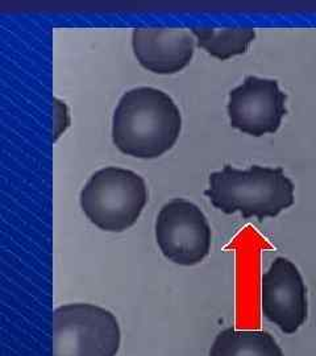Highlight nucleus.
Returning a JSON list of instances; mask_svg holds the SVG:
<instances>
[{
  "label": "nucleus",
  "mask_w": 316,
  "mask_h": 356,
  "mask_svg": "<svg viewBox=\"0 0 316 356\" xmlns=\"http://www.w3.org/2000/svg\"><path fill=\"white\" fill-rule=\"evenodd\" d=\"M194 35L182 28H136L132 48L139 64L156 74H176L195 51Z\"/></svg>",
  "instance_id": "obj_8"
},
{
  "label": "nucleus",
  "mask_w": 316,
  "mask_h": 356,
  "mask_svg": "<svg viewBox=\"0 0 316 356\" xmlns=\"http://www.w3.org/2000/svg\"><path fill=\"white\" fill-rule=\"evenodd\" d=\"M208 356H283L266 331L226 329L216 335Z\"/></svg>",
  "instance_id": "obj_9"
},
{
  "label": "nucleus",
  "mask_w": 316,
  "mask_h": 356,
  "mask_svg": "<svg viewBox=\"0 0 316 356\" xmlns=\"http://www.w3.org/2000/svg\"><path fill=\"white\" fill-rule=\"evenodd\" d=\"M261 307L269 322L283 334H295L307 319V288L299 269L286 257H277L263 275Z\"/></svg>",
  "instance_id": "obj_7"
},
{
  "label": "nucleus",
  "mask_w": 316,
  "mask_h": 356,
  "mask_svg": "<svg viewBox=\"0 0 316 356\" xmlns=\"http://www.w3.org/2000/svg\"><path fill=\"white\" fill-rule=\"evenodd\" d=\"M181 129L182 116L173 98L149 86L124 92L113 116L116 148L138 159H157L170 151Z\"/></svg>",
  "instance_id": "obj_1"
},
{
  "label": "nucleus",
  "mask_w": 316,
  "mask_h": 356,
  "mask_svg": "<svg viewBox=\"0 0 316 356\" xmlns=\"http://www.w3.org/2000/svg\"><path fill=\"white\" fill-rule=\"evenodd\" d=\"M191 33L197 38L199 48L220 61L244 54L256 38V31L249 26L226 29L194 26L191 28Z\"/></svg>",
  "instance_id": "obj_10"
},
{
  "label": "nucleus",
  "mask_w": 316,
  "mask_h": 356,
  "mask_svg": "<svg viewBox=\"0 0 316 356\" xmlns=\"http://www.w3.org/2000/svg\"><path fill=\"white\" fill-rule=\"evenodd\" d=\"M54 102V111H56V128H54V141L58 140V138L66 131V128L70 124V115L67 106L60 101L58 98H53Z\"/></svg>",
  "instance_id": "obj_11"
},
{
  "label": "nucleus",
  "mask_w": 316,
  "mask_h": 356,
  "mask_svg": "<svg viewBox=\"0 0 316 356\" xmlns=\"http://www.w3.org/2000/svg\"><path fill=\"white\" fill-rule=\"evenodd\" d=\"M286 94L276 79L249 76L229 91L228 116L231 126L251 136H264L278 131L286 110Z\"/></svg>",
  "instance_id": "obj_6"
},
{
  "label": "nucleus",
  "mask_w": 316,
  "mask_h": 356,
  "mask_svg": "<svg viewBox=\"0 0 316 356\" xmlns=\"http://www.w3.org/2000/svg\"><path fill=\"white\" fill-rule=\"evenodd\" d=\"M120 343L119 322L104 307L67 304L53 312L51 356H116Z\"/></svg>",
  "instance_id": "obj_4"
},
{
  "label": "nucleus",
  "mask_w": 316,
  "mask_h": 356,
  "mask_svg": "<svg viewBox=\"0 0 316 356\" xmlns=\"http://www.w3.org/2000/svg\"><path fill=\"white\" fill-rule=\"evenodd\" d=\"M90 222L108 232H123L139 219L148 202L145 179L133 170L107 166L95 172L79 194Z\"/></svg>",
  "instance_id": "obj_3"
},
{
  "label": "nucleus",
  "mask_w": 316,
  "mask_h": 356,
  "mask_svg": "<svg viewBox=\"0 0 316 356\" xmlns=\"http://www.w3.org/2000/svg\"><path fill=\"white\" fill-rule=\"evenodd\" d=\"M211 227L202 210L174 198L163 206L156 219V241L167 260L182 267L199 264L211 250Z\"/></svg>",
  "instance_id": "obj_5"
},
{
  "label": "nucleus",
  "mask_w": 316,
  "mask_h": 356,
  "mask_svg": "<svg viewBox=\"0 0 316 356\" xmlns=\"http://www.w3.org/2000/svg\"><path fill=\"white\" fill-rule=\"evenodd\" d=\"M294 184L282 168L253 165L236 169L224 165L208 177L204 194L224 214L241 213L245 219L274 218L295 202Z\"/></svg>",
  "instance_id": "obj_2"
}]
</instances>
